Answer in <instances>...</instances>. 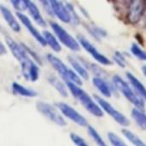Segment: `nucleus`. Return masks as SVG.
Segmentation results:
<instances>
[{"mask_svg":"<svg viewBox=\"0 0 146 146\" xmlns=\"http://www.w3.org/2000/svg\"><path fill=\"white\" fill-rule=\"evenodd\" d=\"M68 91L73 95V97L93 116L95 117H103L104 110L99 106L97 101L94 99L82 88L80 86H78L73 82H66Z\"/></svg>","mask_w":146,"mask_h":146,"instance_id":"obj_1","label":"nucleus"},{"mask_svg":"<svg viewBox=\"0 0 146 146\" xmlns=\"http://www.w3.org/2000/svg\"><path fill=\"white\" fill-rule=\"evenodd\" d=\"M113 85L115 86L116 91L120 92L131 104H133L135 108L144 110L145 109V100L135 92L132 86H130L126 80H124L121 76L115 74L112 78Z\"/></svg>","mask_w":146,"mask_h":146,"instance_id":"obj_2","label":"nucleus"},{"mask_svg":"<svg viewBox=\"0 0 146 146\" xmlns=\"http://www.w3.org/2000/svg\"><path fill=\"white\" fill-rule=\"evenodd\" d=\"M51 10L61 21L64 23L74 22L79 24L80 22L74 7L69 3H65L62 0H50Z\"/></svg>","mask_w":146,"mask_h":146,"instance_id":"obj_3","label":"nucleus"},{"mask_svg":"<svg viewBox=\"0 0 146 146\" xmlns=\"http://www.w3.org/2000/svg\"><path fill=\"white\" fill-rule=\"evenodd\" d=\"M46 59L51 67L62 76L65 82H73L78 86L82 85V79L76 74V72L66 65L59 57L53 54H47Z\"/></svg>","mask_w":146,"mask_h":146,"instance_id":"obj_4","label":"nucleus"},{"mask_svg":"<svg viewBox=\"0 0 146 146\" xmlns=\"http://www.w3.org/2000/svg\"><path fill=\"white\" fill-rule=\"evenodd\" d=\"M36 108L41 115L59 127H65L67 125L66 120L60 114V110L56 106L55 107L54 105L46 102L38 101L36 103Z\"/></svg>","mask_w":146,"mask_h":146,"instance_id":"obj_5","label":"nucleus"},{"mask_svg":"<svg viewBox=\"0 0 146 146\" xmlns=\"http://www.w3.org/2000/svg\"><path fill=\"white\" fill-rule=\"evenodd\" d=\"M50 25L60 43H62L63 45H65L68 49H69L72 51H79L80 50V44L79 43L78 39L74 38L61 25L55 21H50Z\"/></svg>","mask_w":146,"mask_h":146,"instance_id":"obj_6","label":"nucleus"},{"mask_svg":"<svg viewBox=\"0 0 146 146\" xmlns=\"http://www.w3.org/2000/svg\"><path fill=\"white\" fill-rule=\"evenodd\" d=\"M94 98L98 102L99 106L102 108V110L105 113H107L109 115H110L114 119V121H115L119 125H121L123 127H127L130 125V121L128 120V118L125 115H123L121 112H120L118 110H116L108 101H106L105 99H104L103 98L98 95H95Z\"/></svg>","mask_w":146,"mask_h":146,"instance_id":"obj_7","label":"nucleus"},{"mask_svg":"<svg viewBox=\"0 0 146 146\" xmlns=\"http://www.w3.org/2000/svg\"><path fill=\"white\" fill-rule=\"evenodd\" d=\"M77 39L79 43L80 44V46L87 53H89L92 56V57L95 61H97L98 63L104 65V66H110L112 64V62L107 56H105L103 53H101L86 37L82 35H78Z\"/></svg>","mask_w":146,"mask_h":146,"instance_id":"obj_8","label":"nucleus"},{"mask_svg":"<svg viewBox=\"0 0 146 146\" xmlns=\"http://www.w3.org/2000/svg\"><path fill=\"white\" fill-rule=\"evenodd\" d=\"M56 106L57 109L60 110V112L64 115L66 118L69 119L71 121L76 123L80 127H87L88 122L86 119L80 114L75 109H74L72 106L69 104L63 103V102H58L56 104Z\"/></svg>","mask_w":146,"mask_h":146,"instance_id":"obj_9","label":"nucleus"},{"mask_svg":"<svg viewBox=\"0 0 146 146\" xmlns=\"http://www.w3.org/2000/svg\"><path fill=\"white\" fill-rule=\"evenodd\" d=\"M146 6V0H129L127 19L130 23L137 24L142 21Z\"/></svg>","mask_w":146,"mask_h":146,"instance_id":"obj_10","label":"nucleus"},{"mask_svg":"<svg viewBox=\"0 0 146 146\" xmlns=\"http://www.w3.org/2000/svg\"><path fill=\"white\" fill-rule=\"evenodd\" d=\"M20 65L22 76L25 80L31 82H35L38 80L39 77V68L31 56L21 62Z\"/></svg>","mask_w":146,"mask_h":146,"instance_id":"obj_11","label":"nucleus"},{"mask_svg":"<svg viewBox=\"0 0 146 146\" xmlns=\"http://www.w3.org/2000/svg\"><path fill=\"white\" fill-rule=\"evenodd\" d=\"M5 42L7 46L9 47L10 52L14 56V57L19 62V63L22 62L26 59H27L30 56L26 50L25 47L23 46V44L17 43L14 38H12L9 36H5Z\"/></svg>","mask_w":146,"mask_h":146,"instance_id":"obj_12","label":"nucleus"},{"mask_svg":"<svg viewBox=\"0 0 146 146\" xmlns=\"http://www.w3.org/2000/svg\"><path fill=\"white\" fill-rule=\"evenodd\" d=\"M16 16L18 18V20L23 24V26L27 28V30H28V32L30 33V34L36 39V41L42 46H45L46 42L44 40V38L43 36V33L41 34V33H39V31L33 26L32 21L24 14H22L21 12H17L16 13Z\"/></svg>","mask_w":146,"mask_h":146,"instance_id":"obj_13","label":"nucleus"},{"mask_svg":"<svg viewBox=\"0 0 146 146\" xmlns=\"http://www.w3.org/2000/svg\"><path fill=\"white\" fill-rule=\"evenodd\" d=\"M93 86L98 89V91L105 98H111L115 93V86H111L104 77L102 76H95L92 79Z\"/></svg>","mask_w":146,"mask_h":146,"instance_id":"obj_14","label":"nucleus"},{"mask_svg":"<svg viewBox=\"0 0 146 146\" xmlns=\"http://www.w3.org/2000/svg\"><path fill=\"white\" fill-rule=\"evenodd\" d=\"M0 10L3 18L6 21V23L9 25V27L11 28L15 33H19L21 31V25L18 21V20L14 16L13 13L10 11L9 8L4 6L3 4H1L0 6Z\"/></svg>","mask_w":146,"mask_h":146,"instance_id":"obj_15","label":"nucleus"},{"mask_svg":"<svg viewBox=\"0 0 146 146\" xmlns=\"http://www.w3.org/2000/svg\"><path fill=\"white\" fill-rule=\"evenodd\" d=\"M68 62L70 63L72 68L76 72V74L81 79H83V80H88L89 79V73H88L87 68L83 64V62H80L74 56H68Z\"/></svg>","mask_w":146,"mask_h":146,"instance_id":"obj_16","label":"nucleus"},{"mask_svg":"<svg viewBox=\"0 0 146 146\" xmlns=\"http://www.w3.org/2000/svg\"><path fill=\"white\" fill-rule=\"evenodd\" d=\"M126 75L130 85L133 86L135 92L146 102V87L144 86V84L134 74H133L130 72H127Z\"/></svg>","mask_w":146,"mask_h":146,"instance_id":"obj_17","label":"nucleus"},{"mask_svg":"<svg viewBox=\"0 0 146 146\" xmlns=\"http://www.w3.org/2000/svg\"><path fill=\"white\" fill-rule=\"evenodd\" d=\"M11 90L14 94L25 98H35L38 96V92L36 91L26 87L17 82H13L11 84Z\"/></svg>","mask_w":146,"mask_h":146,"instance_id":"obj_18","label":"nucleus"},{"mask_svg":"<svg viewBox=\"0 0 146 146\" xmlns=\"http://www.w3.org/2000/svg\"><path fill=\"white\" fill-rule=\"evenodd\" d=\"M27 11L29 13V15H31V17L33 18V20L40 27H45L46 26V21L44 20V18L43 17V15L40 13L39 9L37 7V5L31 0L28 8H27Z\"/></svg>","mask_w":146,"mask_h":146,"instance_id":"obj_19","label":"nucleus"},{"mask_svg":"<svg viewBox=\"0 0 146 146\" xmlns=\"http://www.w3.org/2000/svg\"><path fill=\"white\" fill-rule=\"evenodd\" d=\"M47 79H48L49 83L57 91V92L61 96H62L64 98L68 97V86L65 85L59 78H57L56 76L51 74Z\"/></svg>","mask_w":146,"mask_h":146,"instance_id":"obj_20","label":"nucleus"},{"mask_svg":"<svg viewBox=\"0 0 146 146\" xmlns=\"http://www.w3.org/2000/svg\"><path fill=\"white\" fill-rule=\"evenodd\" d=\"M43 36L44 38L46 44L49 45L53 51L60 52L62 50V46L60 44V41L58 40V38L56 35H54L52 33L45 30L43 32Z\"/></svg>","mask_w":146,"mask_h":146,"instance_id":"obj_21","label":"nucleus"},{"mask_svg":"<svg viewBox=\"0 0 146 146\" xmlns=\"http://www.w3.org/2000/svg\"><path fill=\"white\" fill-rule=\"evenodd\" d=\"M132 117L139 126L141 130H146V114H145L142 110L138 108H133L132 110Z\"/></svg>","mask_w":146,"mask_h":146,"instance_id":"obj_22","label":"nucleus"},{"mask_svg":"<svg viewBox=\"0 0 146 146\" xmlns=\"http://www.w3.org/2000/svg\"><path fill=\"white\" fill-rule=\"evenodd\" d=\"M121 133L126 137V139H127L134 146H146L145 143L138 135H136L132 131L126 129V128H123L121 130Z\"/></svg>","mask_w":146,"mask_h":146,"instance_id":"obj_23","label":"nucleus"},{"mask_svg":"<svg viewBox=\"0 0 146 146\" xmlns=\"http://www.w3.org/2000/svg\"><path fill=\"white\" fill-rule=\"evenodd\" d=\"M86 28L91 33L92 36H93L95 38H97L98 40L104 38V37H106V35H107V33L104 29H102V28H100V27H97L95 25L86 24Z\"/></svg>","mask_w":146,"mask_h":146,"instance_id":"obj_24","label":"nucleus"},{"mask_svg":"<svg viewBox=\"0 0 146 146\" xmlns=\"http://www.w3.org/2000/svg\"><path fill=\"white\" fill-rule=\"evenodd\" d=\"M87 132L89 133V135L92 138V139L98 144V146H108V145L104 142V140L103 139V138L101 137V135L98 133V132L92 126L88 125L87 126Z\"/></svg>","mask_w":146,"mask_h":146,"instance_id":"obj_25","label":"nucleus"},{"mask_svg":"<svg viewBox=\"0 0 146 146\" xmlns=\"http://www.w3.org/2000/svg\"><path fill=\"white\" fill-rule=\"evenodd\" d=\"M131 52L136 58L141 61H146V50H143L137 43H133L131 45Z\"/></svg>","mask_w":146,"mask_h":146,"instance_id":"obj_26","label":"nucleus"},{"mask_svg":"<svg viewBox=\"0 0 146 146\" xmlns=\"http://www.w3.org/2000/svg\"><path fill=\"white\" fill-rule=\"evenodd\" d=\"M30 2L31 0H10L12 6L17 12H23L27 10Z\"/></svg>","mask_w":146,"mask_h":146,"instance_id":"obj_27","label":"nucleus"},{"mask_svg":"<svg viewBox=\"0 0 146 146\" xmlns=\"http://www.w3.org/2000/svg\"><path fill=\"white\" fill-rule=\"evenodd\" d=\"M113 61L121 68H124L127 66V59L125 55L121 51H115L113 54Z\"/></svg>","mask_w":146,"mask_h":146,"instance_id":"obj_28","label":"nucleus"},{"mask_svg":"<svg viewBox=\"0 0 146 146\" xmlns=\"http://www.w3.org/2000/svg\"><path fill=\"white\" fill-rule=\"evenodd\" d=\"M108 139L113 146H128L122 140L121 138L112 132L108 133Z\"/></svg>","mask_w":146,"mask_h":146,"instance_id":"obj_29","label":"nucleus"},{"mask_svg":"<svg viewBox=\"0 0 146 146\" xmlns=\"http://www.w3.org/2000/svg\"><path fill=\"white\" fill-rule=\"evenodd\" d=\"M69 137H70L71 141L76 146H89V145L86 143V141L83 138H81L80 135H78L76 133H71Z\"/></svg>","mask_w":146,"mask_h":146,"instance_id":"obj_30","label":"nucleus"},{"mask_svg":"<svg viewBox=\"0 0 146 146\" xmlns=\"http://www.w3.org/2000/svg\"><path fill=\"white\" fill-rule=\"evenodd\" d=\"M39 3L42 4L43 8L50 14L52 15V10H51V7H50V0H38Z\"/></svg>","mask_w":146,"mask_h":146,"instance_id":"obj_31","label":"nucleus"},{"mask_svg":"<svg viewBox=\"0 0 146 146\" xmlns=\"http://www.w3.org/2000/svg\"><path fill=\"white\" fill-rule=\"evenodd\" d=\"M6 53H7V49L5 48L3 43H1V44H0V54H1L2 56H3V55H5Z\"/></svg>","mask_w":146,"mask_h":146,"instance_id":"obj_32","label":"nucleus"},{"mask_svg":"<svg viewBox=\"0 0 146 146\" xmlns=\"http://www.w3.org/2000/svg\"><path fill=\"white\" fill-rule=\"evenodd\" d=\"M142 21H143V24L145 25V27H146V6L145 9V13H144V15H143V18H142Z\"/></svg>","mask_w":146,"mask_h":146,"instance_id":"obj_33","label":"nucleus"},{"mask_svg":"<svg viewBox=\"0 0 146 146\" xmlns=\"http://www.w3.org/2000/svg\"><path fill=\"white\" fill-rule=\"evenodd\" d=\"M141 70H142V73L144 74V75L146 77V65H144V66H142V68H141Z\"/></svg>","mask_w":146,"mask_h":146,"instance_id":"obj_34","label":"nucleus"}]
</instances>
